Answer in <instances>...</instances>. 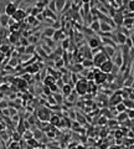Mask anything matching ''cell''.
Masks as SVG:
<instances>
[{
  "mask_svg": "<svg viewBox=\"0 0 134 149\" xmlns=\"http://www.w3.org/2000/svg\"><path fill=\"white\" fill-rule=\"evenodd\" d=\"M109 57H108L106 53H104L102 50H99L98 52H96L92 55V62H93V67H99L100 64H103L106 60H108Z\"/></svg>",
  "mask_w": 134,
  "mask_h": 149,
  "instance_id": "obj_1",
  "label": "cell"
},
{
  "mask_svg": "<svg viewBox=\"0 0 134 149\" xmlns=\"http://www.w3.org/2000/svg\"><path fill=\"white\" fill-rule=\"evenodd\" d=\"M75 91L77 92V94L79 96H83L88 92V81L87 80H79V81H76V86H75Z\"/></svg>",
  "mask_w": 134,
  "mask_h": 149,
  "instance_id": "obj_2",
  "label": "cell"
},
{
  "mask_svg": "<svg viewBox=\"0 0 134 149\" xmlns=\"http://www.w3.org/2000/svg\"><path fill=\"white\" fill-rule=\"evenodd\" d=\"M26 16H27V12L24 9H16L15 12L10 16V18H12V20H15L16 23H20V21H23V20H25Z\"/></svg>",
  "mask_w": 134,
  "mask_h": 149,
  "instance_id": "obj_3",
  "label": "cell"
},
{
  "mask_svg": "<svg viewBox=\"0 0 134 149\" xmlns=\"http://www.w3.org/2000/svg\"><path fill=\"white\" fill-rule=\"evenodd\" d=\"M102 45V41H100V37L96 36V35H92L88 37V47L90 49H96V47H99Z\"/></svg>",
  "mask_w": 134,
  "mask_h": 149,
  "instance_id": "obj_4",
  "label": "cell"
},
{
  "mask_svg": "<svg viewBox=\"0 0 134 149\" xmlns=\"http://www.w3.org/2000/svg\"><path fill=\"white\" fill-rule=\"evenodd\" d=\"M113 61L111 60V59H108V60H106L103 62V64H100V66H99V70L102 72H104V73H109L111 71H112V67H113Z\"/></svg>",
  "mask_w": 134,
  "mask_h": 149,
  "instance_id": "obj_5",
  "label": "cell"
},
{
  "mask_svg": "<svg viewBox=\"0 0 134 149\" xmlns=\"http://www.w3.org/2000/svg\"><path fill=\"white\" fill-rule=\"evenodd\" d=\"M37 118H39L40 121H42V122H49V119H50V111L46 109V108L39 109V112H37Z\"/></svg>",
  "mask_w": 134,
  "mask_h": 149,
  "instance_id": "obj_6",
  "label": "cell"
},
{
  "mask_svg": "<svg viewBox=\"0 0 134 149\" xmlns=\"http://www.w3.org/2000/svg\"><path fill=\"white\" fill-rule=\"evenodd\" d=\"M18 9V5L14 3V1H9L5 5V8H4V12H5L6 15H9V16H11L12 14L15 12V10Z\"/></svg>",
  "mask_w": 134,
  "mask_h": 149,
  "instance_id": "obj_7",
  "label": "cell"
},
{
  "mask_svg": "<svg viewBox=\"0 0 134 149\" xmlns=\"http://www.w3.org/2000/svg\"><path fill=\"white\" fill-rule=\"evenodd\" d=\"M67 36V32L65 31V29L62 27V29H57V30H55V32H53V40L57 41V40H64L65 37Z\"/></svg>",
  "mask_w": 134,
  "mask_h": 149,
  "instance_id": "obj_8",
  "label": "cell"
},
{
  "mask_svg": "<svg viewBox=\"0 0 134 149\" xmlns=\"http://www.w3.org/2000/svg\"><path fill=\"white\" fill-rule=\"evenodd\" d=\"M113 21H114V25L117 27H120L122 26V24H123V19H124V16L122 14V11H117L116 12V15L113 16Z\"/></svg>",
  "mask_w": 134,
  "mask_h": 149,
  "instance_id": "obj_9",
  "label": "cell"
},
{
  "mask_svg": "<svg viewBox=\"0 0 134 149\" xmlns=\"http://www.w3.org/2000/svg\"><path fill=\"white\" fill-rule=\"evenodd\" d=\"M122 99H123V97H122V92H116L114 94H113V96L109 98V105H117V103H119V102H122Z\"/></svg>",
  "mask_w": 134,
  "mask_h": 149,
  "instance_id": "obj_10",
  "label": "cell"
},
{
  "mask_svg": "<svg viewBox=\"0 0 134 149\" xmlns=\"http://www.w3.org/2000/svg\"><path fill=\"white\" fill-rule=\"evenodd\" d=\"M90 25V29L93 32H99V20L96 18V16L93 15V19H92V21L88 24Z\"/></svg>",
  "mask_w": 134,
  "mask_h": 149,
  "instance_id": "obj_11",
  "label": "cell"
},
{
  "mask_svg": "<svg viewBox=\"0 0 134 149\" xmlns=\"http://www.w3.org/2000/svg\"><path fill=\"white\" fill-rule=\"evenodd\" d=\"M125 39H127V36H125L122 31H117V32H116V40H114L116 44H118V45H124Z\"/></svg>",
  "mask_w": 134,
  "mask_h": 149,
  "instance_id": "obj_12",
  "label": "cell"
},
{
  "mask_svg": "<svg viewBox=\"0 0 134 149\" xmlns=\"http://www.w3.org/2000/svg\"><path fill=\"white\" fill-rule=\"evenodd\" d=\"M99 31L102 32H109V31H113V27L111 26L109 24L104 23V21H100L99 20Z\"/></svg>",
  "mask_w": 134,
  "mask_h": 149,
  "instance_id": "obj_13",
  "label": "cell"
},
{
  "mask_svg": "<svg viewBox=\"0 0 134 149\" xmlns=\"http://www.w3.org/2000/svg\"><path fill=\"white\" fill-rule=\"evenodd\" d=\"M113 56H114V61L112 60L113 64H114L116 66H118V67L120 68V67H122V64H123V60H122V55H120V52H119V51H118V52L116 51V53H114Z\"/></svg>",
  "mask_w": 134,
  "mask_h": 149,
  "instance_id": "obj_14",
  "label": "cell"
},
{
  "mask_svg": "<svg viewBox=\"0 0 134 149\" xmlns=\"http://www.w3.org/2000/svg\"><path fill=\"white\" fill-rule=\"evenodd\" d=\"M123 26L125 29H131V30H133V18H129V16H124L123 19Z\"/></svg>",
  "mask_w": 134,
  "mask_h": 149,
  "instance_id": "obj_15",
  "label": "cell"
},
{
  "mask_svg": "<svg viewBox=\"0 0 134 149\" xmlns=\"http://www.w3.org/2000/svg\"><path fill=\"white\" fill-rule=\"evenodd\" d=\"M25 19H26V20H25V21L27 23L29 26H31V25H32V26H35V25H37V24L40 23L39 20L36 19V16H32V15H29V16H26V18H25Z\"/></svg>",
  "mask_w": 134,
  "mask_h": 149,
  "instance_id": "obj_16",
  "label": "cell"
},
{
  "mask_svg": "<svg viewBox=\"0 0 134 149\" xmlns=\"http://www.w3.org/2000/svg\"><path fill=\"white\" fill-rule=\"evenodd\" d=\"M25 70H26V72L32 74V73H36V72L40 71V66L37 65V64H35V65H30V64H29V66Z\"/></svg>",
  "mask_w": 134,
  "mask_h": 149,
  "instance_id": "obj_17",
  "label": "cell"
},
{
  "mask_svg": "<svg viewBox=\"0 0 134 149\" xmlns=\"http://www.w3.org/2000/svg\"><path fill=\"white\" fill-rule=\"evenodd\" d=\"M9 19H10L9 15H6L5 12H1V15H0V25L4 27H6L8 23H9Z\"/></svg>",
  "mask_w": 134,
  "mask_h": 149,
  "instance_id": "obj_18",
  "label": "cell"
},
{
  "mask_svg": "<svg viewBox=\"0 0 134 149\" xmlns=\"http://www.w3.org/2000/svg\"><path fill=\"white\" fill-rule=\"evenodd\" d=\"M49 122H50V124H52L53 127H58L61 124V118L58 117V116H52V117H50Z\"/></svg>",
  "mask_w": 134,
  "mask_h": 149,
  "instance_id": "obj_19",
  "label": "cell"
},
{
  "mask_svg": "<svg viewBox=\"0 0 134 149\" xmlns=\"http://www.w3.org/2000/svg\"><path fill=\"white\" fill-rule=\"evenodd\" d=\"M9 39H10V41L11 42H18V40L20 39V32L19 31H11V32H9Z\"/></svg>",
  "mask_w": 134,
  "mask_h": 149,
  "instance_id": "obj_20",
  "label": "cell"
},
{
  "mask_svg": "<svg viewBox=\"0 0 134 149\" xmlns=\"http://www.w3.org/2000/svg\"><path fill=\"white\" fill-rule=\"evenodd\" d=\"M66 0H55V6H56V12H62V9L65 6Z\"/></svg>",
  "mask_w": 134,
  "mask_h": 149,
  "instance_id": "obj_21",
  "label": "cell"
},
{
  "mask_svg": "<svg viewBox=\"0 0 134 149\" xmlns=\"http://www.w3.org/2000/svg\"><path fill=\"white\" fill-rule=\"evenodd\" d=\"M81 65L83 66V68H92V67H93V62H92V59H83L81 61Z\"/></svg>",
  "mask_w": 134,
  "mask_h": 149,
  "instance_id": "obj_22",
  "label": "cell"
},
{
  "mask_svg": "<svg viewBox=\"0 0 134 149\" xmlns=\"http://www.w3.org/2000/svg\"><path fill=\"white\" fill-rule=\"evenodd\" d=\"M26 140H27V146H29V147H39V146H40V143L37 142V139L34 138V137H32V138L26 139Z\"/></svg>",
  "mask_w": 134,
  "mask_h": 149,
  "instance_id": "obj_23",
  "label": "cell"
},
{
  "mask_svg": "<svg viewBox=\"0 0 134 149\" xmlns=\"http://www.w3.org/2000/svg\"><path fill=\"white\" fill-rule=\"evenodd\" d=\"M62 92H64L65 96H68V94H70L71 92H72V87H71L70 85L65 83L64 86H62Z\"/></svg>",
  "mask_w": 134,
  "mask_h": 149,
  "instance_id": "obj_24",
  "label": "cell"
},
{
  "mask_svg": "<svg viewBox=\"0 0 134 149\" xmlns=\"http://www.w3.org/2000/svg\"><path fill=\"white\" fill-rule=\"evenodd\" d=\"M53 32H55V29H52V27H50V29H45L42 37H52Z\"/></svg>",
  "mask_w": 134,
  "mask_h": 149,
  "instance_id": "obj_25",
  "label": "cell"
},
{
  "mask_svg": "<svg viewBox=\"0 0 134 149\" xmlns=\"http://www.w3.org/2000/svg\"><path fill=\"white\" fill-rule=\"evenodd\" d=\"M122 102L124 103V106L127 107V108H133V99H131V98H123L122 99Z\"/></svg>",
  "mask_w": 134,
  "mask_h": 149,
  "instance_id": "obj_26",
  "label": "cell"
},
{
  "mask_svg": "<svg viewBox=\"0 0 134 149\" xmlns=\"http://www.w3.org/2000/svg\"><path fill=\"white\" fill-rule=\"evenodd\" d=\"M116 108H117V112L120 113V112H124L125 109H127V107L124 106L123 102H119V103H117V105H116Z\"/></svg>",
  "mask_w": 134,
  "mask_h": 149,
  "instance_id": "obj_27",
  "label": "cell"
},
{
  "mask_svg": "<svg viewBox=\"0 0 134 149\" xmlns=\"http://www.w3.org/2000/svg\"><path fill=\"white\" fill-rule=\"evenodd\" d=\"M21 137H24V139H29V138H32L34 137V133L30 131V129H25L24 133L21 134Z\"/></svg>",
  "mask_w": 134,
  "mask_h": 149,
  "instance_id": "obj_28",
  "label": "cell"
},
{
  "mask_svg": "<svg viewBox=\"0 0 134 149\" xmlns=\"http://www.w3.org/2000/svg\"><path fill=\"white\" fill-rule=\"evenodd\" d=\"M124 45H127V46L129 47V50L133 49V39H132V36H127V39H125V41H124Z\"/></svg>",
  "mask_w": 134,
  "mask_h": 149,
  "instance_id": "obj_29",
  "label": "cell"
},
{
  "mask_svg": "<svg viewBox=\"0 0 134 149\" xmlns=\"http://www.w3.org/2000/svg\"><path fill=\"white\" fill-rule=\"evenodd\" d=\"M16 85L19 86V88H25L26 87V81L23 80V78H18L16 80Z\"/></svg>",
  "mask_w": 134,
  "mask_h": 149,
  "instance_id": "obj_30",
  "label": "cell"
},
{
  "mask_svg": "<svg viewBox=\"0 0 134 149\" xmlns=\"http://www.w3.org/2000/svg\"><path fill=\"white\" fill-rule=\"evenodd\" d=\"M9 52H10V47L8 46V45H4V46L0 47V53H1V55H4V53L9 55Z\"/></svg>",
  "mask_w": 134,
  "mask_h": 149,
  "instance_id": "obj_31",
  "label": "cell"
},
{
  "mask_svg": "<svg viewBox=\"0 0 134 149\" xmlns=\"http://www.w3.org/2000/svg\"><path fill=\"white\" fill-rule=\"evenodd\" d=\"M62 49L64 50H68L70 49V40L67 39V37H65V39L62 40Z\"/></svg>",
  "mask_w": 134,
  "mask_h": 149,
  "instance_id": "obj_32",
  "label": "cell"
},
{
  "mask_svg": "<svg viewBox=\"0 0 134 149\" xmlns=\"http://www.w3.org/2000/svg\"><path fill=\"white\" fill-rule=\"evenodd\" d=\"M53 82H56V80L53 78L52 76H47L45 78V85L46 86H49V85H51V83H53Z\"/></svg>",
  "mask_w": 134,
  "mask_h": 149,
  "instance_id": "obj_33",
  "label": "cell"
},
{
  "mask_svg": "<svg viewBox=\"0 0 134 149\" xmlns=\"http://www.w3.org/2000/svg\"><path fill=\"white\" fill-rule=\"evenodd\" d=\"M9 1H11V0H0V14L4 12V8H5V5Z\"/></svg>",
  "mask_w": 134,
  "mask_h": 149,
  "instance_id": "obj_34",
  "label": "cell"
},
{
  "mask_svg": "<svg viewBox=\"0 0 134 149\" xmlns=\"http://www.w3.org/2000/svg\"><path fill=\"white\" fill-rule=\"evenodd\" d=\"M8 147L9 148H19L20 143H19V140H14V142H11V143H8Z\"/></svg>",
  "mask_w": 134,
  "mask_h": 149,
  "instance_id": "obj_35",
  "label": "cell"
},
{
  "mask_svg": "<svg viewBox=\"0 0 134 149\" xmlns=\"http://www.w3.org/2000/svg\"><path fill=\"white\" fill-rule=\"evenodd\" d=\"M11 139H12V140H19V142H20V139H21V134H20L19 132H15V133L12 134Z\"/></svg>",
  "mask_w": 134,
  "mask_h": 149,
  "instance_id": "obj_36",
  "label": "cell"
},
{
  "mask_svg": "<svg viewBox=\"0 0 134 149\" xmlns=\"http://www.w3.org/2000/svg\"><path fill=\"white\" fill-rule=\"evenodd\" d=\"M57 60H58V61H56V67H57V68H61L62 66H64L65 62H64V60H61V59H57Z\"/></svg>",
  "mask_w": 134,
  "mask_h": 149,
  "instance_id": "obj_37",
  "label": "cell"
},
{
  "mask_svg": "<svg viewBox=\"0 0 134 149\" xmlns=\"http://www.w3.org/2000/svg\"><path fill=\"white\" fill-rule=\"evenodd\" d=\"M122 135H124V134H123V132L120 131V129L116 131V138H117V139H120V137H122Z\"/></svg>",
  "mask_w": 134,
  "mask_h": 149,
  "instance_id": "obj_38",
  "label": "cell"
},
{
  "mask_svg": "<svg viewBox=\"0 0 134 149\" xmlns=\"http://www.w3.org/2000/svg\"><path fill=\"white\" fill-rule=\"evenodd\" d=\"M62 80H64V81H62V82H64V83H67V82L70 81V73H66L65 76L62 77Z\"/></svg>",
  "mask_w": 134,
  "mask_h": 149,
  "instance_id": "obj_39",
  "label": "cell"
},
{
  "mask_svg": "<svg viewBox=\"0 0 134 149\" xmlns=\"http://www.w3.org/2000/svg\"><path fill=\"white\" fill-rule=\"evenodd\" d=\"M37 52H40V53H41V55H42L44 57H49V56L46 55V53H45V52L42 51V49H41V47H39V49H37Z\"/></svg>",
  "mask_w": 134,
  "mask_h": 149,
  "instance_id": "obj_40",
  "label": "cell"
},
{
  "mask_svg": "<svg viewBox=\"0 0 134 149\" xmlns=\"http://www.w3.org/2000/svg\"><path fill=\"white\" fill-rule=\"evenodd\" d=\"M16 64H18V61H16V59H11V61L9 62V65H10V66H15Z\"/></svg>",
  "mask_w": 134,
  "mask_h": 149,
  "instance_id": "obj_41",
  "label": "cell"
},
{
  "mask_svg": "<svg viewBox=\"0 0 134 149\" xmlns=\"http://www.w3.org/2000/svg\"><path fill=\"white\" fill-rule=\"evenodd\" d=\"M90 1H91V0H81V3H82V4H87V3L90 4Z\"/></svg>",
  "mask_w": 134,
  "mask_h": 149,
  "instance_id": "obj_42",
  "label": "cell"
},
{
  "mask_svg": "<svg viewBox=\"0 0 134 149\" xmlns=\"http://www.w3.org/2000/svg\"><path fill=\"white\" fill-rule=\"evenodd\" d=\"M21 1H23V0H16V1H15V4H16V5H19V4L21 3Z\"/></svg>",
  "mask_w": 134,
  "mask_h": 149,
  "instance_id": "obj_43",
  "label": "cell"
},
{
  "mask_svg": "<svg viewBox=\"0 0 134 149\" xmlns=\"http://www.w3.org/2000/svg\"><path fill=\"white\" fill-rule=\"evenodd\" d=\"M3 128H4V126H3L1 123H0V131H3Z\"/></svg>",
  "mask_w": 134,
  "mask_h": 149,
  "instance_id": "obj_44",
  "label": "cell"
},
{
  "mask_svg": "<svg viewBox=\"0 0 134 149\" xmlns=\"http://www.w3.org/2000/svg\"><path fill=\"white\" fill-rule=\"evenodd\" d=\"M0 140H1V139H0ZM0 147H1V144H0Z\"/></svg>",
  "mask_w": 134,
  "mask_h": 149,
  "instance_id": "obj_45",
  "label": "cell"
}]
</instances>
